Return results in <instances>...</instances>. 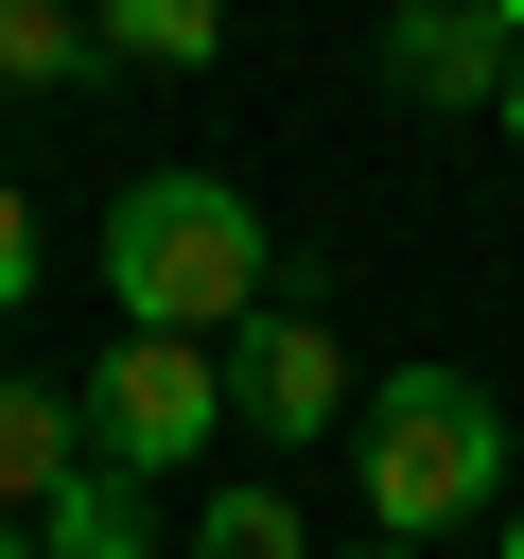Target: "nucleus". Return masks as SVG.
I'll list each match as a JSON object with an SVG mask.
<instances>
[{"label":"nucleus","mask_w":524,"mask_h":559,"mask_svg":"<svg viewBox=\"0 0 524 559\" xmlns=\"http://www.w3.org/2000/svg\"><path fill=\"white\" fill-rule=\"evenodd\" d=\"M105 297H122V332H192V349H227L262 297H279V245H262V210L227 192V175H122V210H105Z\"/></svg>","instance_id":"1"},{"label":"nucleus","mask_w":524,"mask_h":559,"mask_svg":"<svg viewBox=\"0 0 524 559\" xmlns=\"http://www.w3.org/2000/svg\"><path fill=\"white\" fill-rule=\"evenodd\" d=\"M349 507L367 542H454V524H507V402L472 367H384L367 419H349Z\"/></svg>","instance_id":"2"},{"label":"nucleus","mask_w":524,"mask_h":559,"mask_svg":"<svg viewBox=\"0 0 524 559\" xmlns=\"http://www.w3.org/2000/svg\"><path fill=\"white\" fill-rule=\"evenodd\" d=\"M70 419H87V454L105 472H210V437H227V349H192V332H105L87 349V384H70Z\"/></svg>","instance_id":"3"},{"label":"nucleus","mask_w":524,"mask_h":559,"mask_svg":"<svg viewBox=\"0 0 524 559\" xmlns=\"http://www.w3.org/2000/svg\"><path fill=\"white\" fill-rule=\"evenodd\" d=\"M349 419H367V384H349L332 314L262 297V314L227 332V437H262V454H314V437H349Z\"/></svg>","instance_id":"4"},{"label":"nucleus","mask_w":524,"mask_h":559,"mask_svg":"<svg viewBox=\"0 0 524 559\" xmlns=\"http://www.w3.org/2000/svg\"><path fill=\"white\" fill-rule=\"evenodd\" d=\"M507 52H524V35H507L489 0H402V17H384V87H402V105H507Z\"/></svg>","instance_id":"5"},{"label":"nucleus","mask_w":524,"mask_h":559,"mask_svg":"<svg viewBox=\"0 0 524 559\" xmlns=\"http://www.w3.org/2000/svg\"><path fill=\"white\" fill-rule=\"evenodd\" d=\"M70 472H87V419H70V384L17 367V384H0V524H35Z\"/></svg>","instance_id":"6"},{"label":"nucleus","mask_w":524,"mask_h":559,"mask_svg":"<svg viewBox=\"0 0 524 559\" xmlns=\"http://www.w3.org/2000/svg\"><path fill=\"white\" fill-rule=\"evenodd\" d=\"M35 559H157V489L87 454V472H70L52 507H35Z\"/></svg>","instance_id":"7"},{"label":"nucleus","mask_w":524,"mask_h":559,"mask_svg":"<svg viewBox=\"0 0 524 559\" xmlns=\"http://www.w3.org/2000/svg\"><path fill=\"white\" fill-rule=\"evenodd\" d=\"M87 70H105V17H87V0H0V105L87 87Z\"/></svg>","instance_id":"8"},{"label":"nucleus","mask_w":524,"mask_h":559,"mask_svg":"<svg viewBox=\"0 0 524 559\" xmlns=\"http://www.w3.org/2000/svg\"><path fill=\"white\" fill-rule=\"evenodd\" d=\"M192 559H314V524H297V489H262V472H227V489L192 507Z\"/></svg>","instance_id":"9"},{"label":"nucleus","mask_w":524,"mask_h":559,"mask_svg":"<svg viewBox=\"0 0 524 559\" xmlns=\"http://www.w3.org/2000/svg\"><path fill=\"white\" fill-rule=\"evenodd\" d=\"M105 52L122 70H210L227 52V0H105Z\"/></svg>","instance_id":"10"},{"label":"nucleus","mask_w":524,"mask_h":559,"mask_svg":"<svg viewBox=\"0 0 524 559\" xmlns=\"http://www.w3.org/2000/svg\"><path fill=\"white\" fill-rule=\"evenodd\" d=\"M35 280H52V227H35V192H17V175H0V314H17V297H35Z\"/></svg>","instance_id":"11"},{"label":"nucleus","mask_w":524,"mask_h":559,"mask_svg":"<svg viewBox=\"0 0 524 559\" xmlns=\"http://www.w3.org/2000/svg\"><path fill=\"white\" fill-rule=\"evenodd\" d=\"M489 122H507V157H524V52H507V105H489Z\"/></svg>","instance_id":"12"},{"label":"nucleus","mask_w":524,"mask_h":559,"mask_svg":"<svg viewBox=\"0 0 524 559\" xmlns=\"http://www.w3.org/2000/svg\"><path fill=\"white\" fill-rule=\"evenodd\" d=\"M489 559H524V489H507V524H489Z\"/></svg>","instance_id":"13"},{"label":"nucleus","mask_w":524,"mask_h":559,"mask_svg":"<svg viewBox=\"0 0 524 559\" xmlns=\"http://www.w3.org/2000/svg\"><path fill=\"white\" fill-rule=\"evenodd\" d=\"M0 559H35V524H0Z\"/></svg>","instance_id":"14"},{"label":"nucleus","mask_w":524,"mask_h":559,"mask_svg":"<svg viewBox=\"0 0 524 559\" xmlns=\"http://www.w3.org/2000/svg\"><path fill=\"white\" fill-rule=\"evenodd\" d=\"M332 559H349V542H332ZM367 559H419V542H367Z\"/></svg>","instance_id":"15"},{"label":"nucleus","mask_w":524,"mask_h":559,"mask_svg":"<svg viewBox=\"0 0 524 559\" xmlns=\"http://www.w3.org/2000/svg\"><path fill=\"white\" fill-rule=\"evenodd\" d=\"M489 17H507V35H524V0H489Z\"/></svg>","instance_id":"16"},{"label":"nucleus","mask_w":524,"mask_h":559,"mask_svg":"<svg viewBox=\"0 0 524 559\" xmlns=\"http://www.w3.org/2000/svg\"><path fill=\"white\" fill-rule=\"evenodd\" d=\"M87 17H105V0H87Z\"/></svg>","instance_id":"17"}]
</instances>
